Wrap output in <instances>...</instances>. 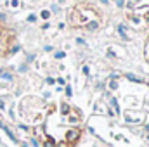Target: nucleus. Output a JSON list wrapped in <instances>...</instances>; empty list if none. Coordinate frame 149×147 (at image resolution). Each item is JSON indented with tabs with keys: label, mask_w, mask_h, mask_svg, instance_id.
I'll list each match as a JSON object with an SVG mask.
<instances>
[{
	"label": "nucleus",
	"mask_w": 149,
	"mask_h": 147,
	"mask_svg": "<svg viewBox=\"0 0 149 147\" xmlns=\"http://www.w3.org/2000/svg\"><path fill=\"white\" fill-rule=\"evenodd\" d=\"M70 23H71V26H78V28L97 30L101 24V17L97 16V12L94 9H87L85 5H78L70 14Z\"/></svg>",
	"instance_id": "f257e3e1"
}]
</instances>
